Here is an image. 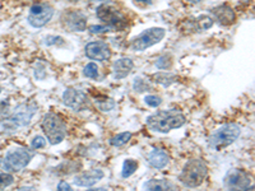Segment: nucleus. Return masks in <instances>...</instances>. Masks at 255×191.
Masks as SVG:
<instances>
[{"label": "nucleus", "mask_w": 255, "mask_h": 191, "mask_svg": "<svg viewBox=\"0 0 255 191\" xmlns=\"http://www.w3.org/2000/svg\"><path fill=\"white\" fill-rule=\"evenodd\" d=\"M186 119L179 110L158 111L147 117V126L153 131L168 133L170 130L179 129L185 124Z\"/></svg>", "instance_id": "f257e3e1"}, {"label": "nucleus", "mask_w": 255, "mask_h": 191, "mask_svg": "<svg viewBox=\"0 0 255 191\" xmlns=\"http://www.w3.org/2000/svg\"><path fill=\"white\" fill-rule=\"evenodd\" d=\"M208 176V167L200 158L190 159L184 166L183 171L179 175V181L185 188L194 189L200 186Z\"/></svg>", "instance_id": "f03ea898"}, {"label": "nucleus", "mask_w": 255, "mask_h": 191, "mask_svg": "<svg viewBox=\"0 0 255 191\" xmlns=\"http://www.w3.org/2000/svg\"><path fill=\"white\" fill-rule=\"evenodd\" d=\"M241 134V127L235 122H229L220 126L209 136L208 144L215 151H222L238 139Z\"/></svg>", "instance_id": "7ed1b4c3"}, {"label": "nucleus", "mask_w": 255, "mask_h": 191, "mask_svg": "<svg viewBox=\"0 0 255 191\" xmlns=\"http://www.w3.org/2000/svg\"><path fill=\"white\" fill-rule=\"evenodd\" d=\"M41 126L51 145L60 144L67 136V125L54 112H49L44 116Z\"/></svg>", "instance_id": "20e7f679"}, {"label": "nucleus", "mask_w": 255, "mask_h": 191, "mask_svg": "<svg viewBox=\"0 0 255 191\" xmlns=\"http://www.w3.org/2000/svg\"><path fill=\"white\" fill-rule=\"evenodd\" d=\"M32 156L26 148L13 147L5 153L1 161V167L8 172H19L28 166Z\"/></svg>", "instance_id": "39448f33"}, {"label": "nucleus", "mask_w": 255, "mask_h": 191, "mask_svg": "<svg viewBox=\"0 0 255 191\" xmlns=\"http://www.w3.org/2000/svg\"><path fill=\"white\" fill-rule=\"evenodd\" d=\"M37 111V106L36 104H22L18 107L13 115L6 117L3 121L4 130H18L19 127L27 126L31 121L32 116L35 115Z\"/></svg>", "instance_id": "423d86ee"}, {"label": "nucleus", "mask_w": 255, "mask_h": 191, "mask_svg": "<svg viewBox=\"0 0 255 191\" xmlns=\"http://www.w3.org/2000/svg\"><path fill=\"white\" fill-rule=\"evenodd\" d=\"M166 35V29L161 28V27H152L142 33L136 36L133 41H131L130 47L134 51H144V50L149 49V47L154 46L156 44L161 42Z\"/></svg>", "instance_id": "0eeeda50"}, {"label": "nucleus", "mask_w": 255, "mask_h": 191, "mask_svg": "<svg viewBox=\"0 0 255 191\" xmlns=\"http://www.w3.org/2000/svg\"><path fill=\"white\" fill-rule=\"evenodd\" d=\"M96 14H97L101 22H104L108 26L114 27L115 29H127L128 26H129L128 18L122 12H119L118 9L114 8L113 5L102 4L97 8Z\"/></svg>", "instance_id": "6e6552de"}, {"label": "nucleus", "mask_w": 255, "mask_h": 191, "mask_svg": "<svg viewBox=\"0 0 255 191\" xmlns=\"http://www.w3.org/2000/svg\"><path fill=\"white\" fill-rule=\"evenodd\" d=\"M54 15V8L46 3H35L31 6L27 20L32 27L42 28L50 22Z\"/></svg>", "instance_id": "1a4fd4ad"}, {"label": "nucleus", "mask_w": 255, "mask_h": 191, "mask_svg": "<svg viewBox=\"0 0 255 191\" xmlns=\"http://www.w3.org/2000/svg\"><path fill=\"white\" fill-rule=\"evenodd\" d=\"M223 186L229 190H249L253 189L252 177L248 172L234 168L223 177Z\"/></svg>", "instance_id": "9d476101"}, {"label": "nucleus", "mask_w": 255, "mask_h": 191, "mask_svg": "<svg viewBox=\"0 0 255 191\" xmlns=\"http://www.w3.org/2000/svg\"><path fill=\"white\" fill-rule=\"evenodd\" d=\"M63 102L74 111H82L90 106L87 95L76 88H68L63 93Z\"/></svg>", "instance_id": "9b49d317"}, {"label": "nucleus", "mask_w": 255, "mask_h": 191, "mask_svg": "<svg viewBox=\"0 0 255 191\" xmlns=\"http://www.w3.org/2000/svg\"><path fill=\"white\" fill-rule=\"evenodd\" d=\"M61 23L64 28L70 32H82L87 28V18L81 12L68 10L61 15Z\"/></svg>", "instance_id": "f8f14e48"}, {"label": "nucleus", "mask_w": 255, "mask_h": 191, "mask_svg": "<svg viewBox=\"0 0 255 191\" xmlns=\"http://www.w3.org/2000/svg\"><path fill=\"white\" fill-rule=\"evenodd\" d=\"M86 55L92 60H109L111 58V49L104 41H92L86 45Z\"/></svg>", "instance_id": "ddd939ff"}, {"label": "nucleus", "mask_w": 255, "mask_h": 191, "mask_svg": "<svg viewBox=\"0 0 255 191\" xmlns=\"http://www.w3.org/2000/svg\"><path fill=\"white\" fill-rule=\"evenodd\" d=\"M212 19L216 20L221 26H231L232 23H235L236 14L234 12V9L227 4L223 5H218L211 10Z\"/></svg>", "instance_id": "4468645a"}, {"label": "nucleus", "mask_w": 255, "mask_h": 191, "mask_svg": "<svg viewBox=\"0 0 255 191\" xmlns=\"http://www.w3.org/2000/svg\"><path fill=\"white\" fill-rule=\"evenodd\" d=\"M213 23H215V20L212 19V17L199 15L198 18H189V19L184 20L181 28H186L185 33H195V32H203L206 29H209L213 26Z\"/></svg>", "instance_id": "2eb2a0df"}, {"label": "nucleus", "mask_w": 255, "mask_h": 191, "mask_svg": "<svg viewBox=\"0 0 255 191\" xmlns=\"http://www.w3.org/2000/svg\"><path fill=\"white\" fill-rule=\"evenodd\" d=\"M105 174L102 170H90V171L82 172L74 177V185L79 188H91L104 179Z\"/></svg>", "instance_id": "dca6fc26"}, {"label": "nucleus", "mask_w": 255, "mask_h": 191, "mask_svg": "<svg viewBox=\"0 0 255 191\" xmlns=\"http://www.w3.org/2000/svg\"><path fill=\"white\" fill-rule=\"evenodd\" d=\"M134 68L133 60L128 58H123L116 60L113 65V72L115 79H124L131 73Z\"/></svg>", "instance_id": "f3484780"}, {"label": "nucleus", "mask_w": 255, "mask_h": 191, "mask_svg": "<svg viewBox=\"0 0 255 191\" xmlns=\"http://www.w3.org/2000/svg\"><path fill=\"white\" fill-rule=\"evenodd\" d=\"M147 162L149 166L157 170H162L170 162V157L166 152L161 151V149H153L151 153H148L147 156Z\"/></svg>", "instance_id": "a211bd4d"}, {"label": "nucleus", "mask_w": 255, "mask_h": 191, "mask_svg": "<svg viewBox=\"0 0 255 191\" xmlns=\"http://www.w3.org/2000/svg\"><path fill=\"white\" fill-rule=\"evenodd\" d=\"M144 189L147 190H174L175 186L172 185L170 181L165 179H161V180H151V181H148V183L144 184Z\"/></svg>", "instance_id": "6ab92c4d"}, {"label": "nucleus", "mask_w": 255, "mask_h": 191, "mask_svg": "<svg viewBox=\"0 0 255 191\" xmlns=\"http://www.w3.org/2000/svg\"><path fill=\"white\" fill-rule=\"evenodd\" d=\"M138 166L139 163L136 162L135 159H131V158H128L125 159L124 163H123V170H122V176L124 179H128V177H130L134 172L138 170Z\"/></svg>", "instance_id": "aec40b11"}, {"label": "nucleus", "mask_w": 255, "mask_h": 191, "mask_svg": "<svg viewBox=\"0 0 255 191\" xmlns=\"http://www.w3.org/2000/svg\"><path fill=\"white\" fill-rule=\"evenodd\" d=\"M152 78H153L154 82L162 84L165 87H167V86H170V84H172L174 82L177 81L176 76H174V74H168V73H157V74L152 76Z\"/></svg>", "instance_id": "412c9836"}, {"label": "nucleus", "mask_w": 255, "mask_h": 191, "mask_svg": "<svg viewBox=\"0 0 255 191\" xmlns=\"http://www.w3.org/2000/svg\"><path fill=\"white\" fill-rule=\"evenodd\" d=\"M131 136H133V134L130 131H124V133H120L118 135L113 136L110 139V144L113 147H122V145H125L131 139Z\"/></svg>", "instance_id": "4be33fe9"}, {"label": "nucleus", "mask_w": 255, "mask_h": 191, "mask_svg": "<svg viewBox=\"0 0 255 191\" xmlns=\"http://www.w3.org/2000/svg\"><path fill=\"white\" fill-rule=\"evenodd\" d=\"M83 73H84V76L87 77V78L97 79L99 78V67H97V64L95 63L87 64V65L84 67Z\"/></svg>", "instance_id": "5701e85b"}, {"label": "nucleus", "mask_w": 255, "mask_h": 191, "mask_svg": "<svg viewBox=\"0 0 255 191\" xmlns=\"http://www.w3.org/2000/svg\"><path fill=\"white\" fill-rule=\"evenodd\" d=\"M14 183V177L12 176L10 174H0V189H5L8 186H10L12 184Z\"/></svg>", "instance_id": "b1692460"}, {"label": "nucleus", "mask_w": 255, "mask_h": 191, "mask_svg": "<svg viewBox=\"0 0 255 191\" xmlns=\"http://www.w3.org/2000/svg\"><path fill=\"white\" fill-rule=\"evenodd\" d=\"M144 102L151 107H158L159 104L162 103V99L158 96H145Z\"/></svg>", "instance_id": "393cba45"}, {"label": "nucleus", "mask_w": 255, "mask_h": 191, "mask_svg": "<svg viewBox=\"0 0 255 191\" xmlns=\"http://www.w3.org/2000/svg\"><path fill=\"white\" fill-rule=\"evenodd\" d=\"M134 90L138 91V92H145V91H149L151 88H149L148 84H145V82L142 78H138L134 82Z\"/></svg>", "instance_id": "a878e982"}, {"label": "nucleus", "mask_w": 255, "mask_h": 191, "mask_svg": "<svg viewBox=\"0 0 255 191\" xmlns=\"http://www.w3.org/2000/svg\"><path fill=\"white\" fill-rule=\"evenodd\" d=\"M31 145L33 149H40V148L46 147V140H45L42 136H35L33 140H32Z\"/></svg>", "instance_id": "bb28decb"}, {"label": "nucleus", "mask_w": 255, "mask_h": 191, "mask_svg": "<svg viewBox=\"0 0 255 191\" xmlns=\"http://www.w3.org/2000/svg\"><path fill=\"white\" fill-rule=\"evenodd\" d=\"M110 31L109 27H102V26H92L90 27V32L92 33H106V32Z\"/></svg>", "instance_id": "cd10ccee"}, {"label": "nucleus", "mask_w": 255, "mask_h": 191, "mask_svg": "<svg viewBox=\"0 0 255 191\" xmlns=\"http://www.w3.org/2000/svg\"><path fill=\"white\" fill-rule=\"evenodd\" d=\"M58 190H61V191L72 190V186H70L68 183H65V181H60V183H59V185H58Z\"/></svg>", "instance_id": "c85d7f7f"}, {"label": "nucleus", "mask_w": 255, "mask_h": 191, "mask_svg": "<svg viewBox=\"0 0 255 191\" xmlns=\"http://www.w3.org/2000/svg\"><path fill=\"white\" fill-rule=\"evenodd\" d=\"M134 3L139 4L142 6H148L152 5V0H134Z\"/></svg>", "instance_id": "c756f323"}, {"label": "nucleus", "mask_w": 255, "mask_h": 191, "mask_svg": "<svg viewBox=\"0 0 255 191\" xmlns=\"http://www.w3.org/2000/svg\"><path fill=\"white\" fill-rule=\"evenodd\" d=\"M186 1H189V3H193V4H197V3H199V1H202V0H186Z\"/></svg>", "instance_id": "7c9ffc66"}]
</instances>
